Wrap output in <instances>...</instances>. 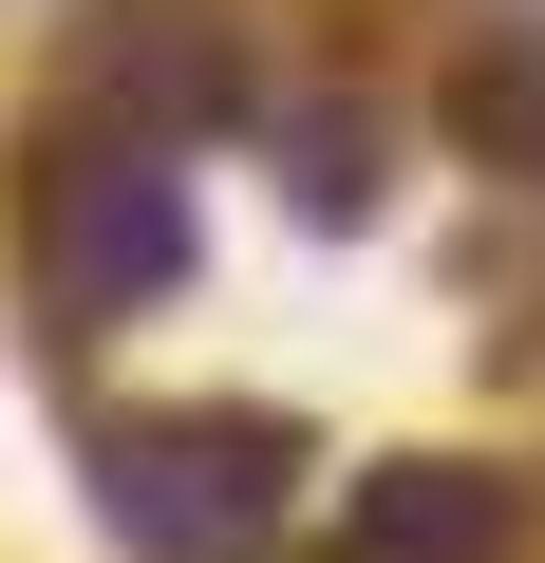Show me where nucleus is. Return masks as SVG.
Returning <instances> with one entry per match:
<instances>
[{
	"label": "nucleus",
	"instance_id": "nucleus-1",
	"mask_svg": "<svg viewBox=\"0 0 545 563\" xmlns=\"http://www.w3.org/2000/svg\"><path fill=\"white\" fill-rule=\"evenodd\" d=\"M95 488H113V526L151 563H244L283 526V488H302V432L283 413H151V432H113Z\"/></svg>",
	"mask_w": 545,
	"mask_h": 563
},
{
	"label": "nucleus",
	"instance_id": "nucleus-2",
	"mask_svg": "<svg viewBox=\"0 0 545 563\" xmlns=\"http://www.w3.org/2000/svg\"><path fill=\"white\" fill-rule=\"evenodd\" d=\"M39 282L76 320H132L151 282H170V244H188V207H170V151H132V132H57L39 151Z\"/></svg>",
	"mask_w": 545,
	"mask_h": 563
},
{
	"label": "nucleus",
	"instance_id": "nucleus-3",
	"mask_svg": "<svg viewBox=\"0 0 545 563\" xmlns=\"http://www.w3.org/2000/svg\"><path fill=\"white\" fill-rule=\"evenodd\" d=\"M95 95L132 113V151H170V132H207V113H244V76H226V38L188 20V0H132V20L95 38Z\"/></svg>",
	"mask_w": 545,
	"mask_h": 563
},
{
	"label": "nucleus",
	"instance_id": "nucleus-4",
	"mask_svg": "<svg viewBox=\"0 0 545 563\" xmlns=\"http://www.w3.org/2000/svg\"><path fill=\"white\" fill-rule=\"evenodd\" d=\"M339 563H508V488L489 470H377Z\"/></svg>",
	"mask_w": 545,
	"mask_h": 563
},
{
	"label": "nucleus",
	"instance_id": "nucleus-5",
	"mask_svg": "<svg viewBox=\"0 0 545 563\" xmlns=\"http://www.w3.org/2000/svg\"><path fill=\"white\" fill-rule=\"evenodd\" d=\"M451 151H470V169H526V188H545V38H489V57L451 76Z\"/></svg>",
	"mask_w": 545,
	"mask_h": 563
}]
</instances>
